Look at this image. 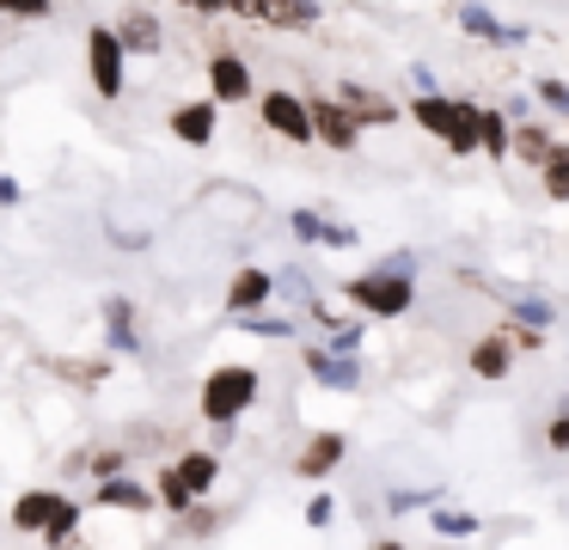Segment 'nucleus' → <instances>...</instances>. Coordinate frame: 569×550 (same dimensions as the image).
<instances>
[{
	"mask_svg": "<svg viewBox=\"0 0 569 550\" xmlns=\"http://www.w3.org/2000/svg\"><path fill=\"white\" fill-rule=\"evenodd\" d=\"M258 391H263V373H258V367H246V361H221V367H209V379H202L197 410H202V422H209V428L233 434V422L251 410V403H258Z\"/></svg>",
	"mask_w": 569,
	"mask_h": 550,
	"instance_id": "nucleus-1",
	"label": "nucleus"
},
{
	"mask_svg": "<svg viewBox=\"0 0 569 550\" xmlns=\"http://www.w3.org/2000/svg\"><path fill=\"white\" fill-rule=\"evenodd\" d=\"M343 300L356 306L361 318H405L410 306H417V281L392 276V269H368V276L343 281Z\"/></svg>",
	"mask_w": 569,
	"mask_h": 550,
	"instance_id": "nucleus-2",
	"label": "nucleus"
},
{
	"mask_svg": "<svg viewBox=\"0 0 569 550\" xmlns=\"http://www.w3.org/2000/svg\"><path fill=\"white\" fill-rule=\"evenodd\" d=\"M87 80H92V92L111 104V98H123V86H129V49H123V37H117V24H92L87 31Z\"/></svg>",
	"mask_w": 569,
	"mask_h": 550,
	"instance_id": "nucleus-3",
	"label": "nucleus"
},
{
	"mask_svg": "<svg viewBox=\"0 0 569 550\" xmlns=\"http://www.w3.org/2000/svg\"><path fill=\"white\" fill-rule=\"evenodd\" d=\"M258 122L276 134V141H288V147H312V141H319V134H312V104H307V92H288V86L258 92Z\"/></svg>",
	"mask_w": 569,
	"mask_h": 550,
	"instance_id": "nucleus-4",
	"label": "nucleus"
},
{
	"mask_svg": "<svg viewBox=\"0 0 569 550\" xmlns=\"http://www.w3.org/2000/svg\"><path fill=\"white\" fill-rule=\"evenodd\" d=\"M209 98L214 104H251L258 98V73H251V61L239 56V49H214L209 56Z\"/></svg>",
	"mask_w": 569,
	"mask_h": 550,
	"instance_id": "nucleus-5",
	"label": "nucleus"
},
{
	"mask_svg": "<svg viewBox=\"0 0 569 550\" xmlns=\"http://www.w3.org/2000/svg\"><path fill=\"white\" fill-rule=\"evenodd\" d=\"M307 104H312V134H319V147H331V153H356L368 129H361L331 92H307Z\"/></svg>",
	"mask_w": 569,
	"mask_h": 550,
	"instance_id": "nucleus-6",
	"label": "nucleus"
},
{
	"mask_svg": "<svg viewBox=\"0 0 569 550\" xmlns=\"http://www.w3.org/2000/svg\"><path fill=\"white\" fill-rule=\"evenodd\" d=\"M331 98L361 122V129H392V122L405 117V110H398V98H386L380 86H368V80H343V86H331Z\"/></svg>",
	"mask_w": 569,
	"mask_h": 550,
	"instance_id": "nucleus-7",
	"label": "nucleus"
},
{
	"mask_svg": "<svg viewBox=\"0 0 569 550\" xmlns=\"http://www.w3.org/2000/svg\"><path fill=\"white\" fill-rule=\"evenodd\" d=\"M343 459H349V434H337V428H319V434H307V447H300L295 477H300V483H325V477H331Z\"/></svg>",
	"mask_w": 569,
	"mask_h": 550,
	"instance_id": "nucleus-8",
	"label": "nucleus"
},
{
	"mask_svg": "<svg viewBox=\"0 0 569 550\" xmlns=\"http://www.w3.org/2000/svg\"><path fill=\"white\" fill-rule=\"evenodd\" d=\"M466 367H471V379H483V386H502V379L515 373V342H508V330L502 324L483 330V337L466 349Z\"/></svg>",
	"mask_w": 569,
	"mask_h": 550,
	"instance_id": "nucleus-9",
	"label": "nucleus"
},
{
	"mask_svg": "<svg viewBox=\"0 0 569 550\" xmlns=\"http://www.w3.org/2000/svg\"><path fill=\"white\" fill-rule=\"evenodd\" d=\"M166 129L184 147H209L214 134H221V104H214V98H184V104L166 117Z\"/></svg>",
	"mask_w": 569,
	"mask_h": 550,
	"instance_id": "nucleus-10",
	"label": "nucleus"
},
{
	"mask_svg": "<svg viewBox=\"0 0 569 550\" xmlns=\"http://www.w3.org/2000/svg\"><path fill=\"white\" fill-rule=\"evenodd\" d=\"M270 300H276V269H258V263L233 269V281H227V312H233V318H258Z\"/></svg>",
	"mask_w": 569,
	"mask_h": 550,
	"instance_id": "nucleus-11",
	"label": "nucleus"
},
{
	"mask_svg": "<svg viewBox=\"0 0 569 550\" xmlns=\"http://www.w3.org/2000/svg\"><path fill=\"white\" fill-rule=\"evenodd\" d=\"M117 37H123L129 56H160L166 49V24L153 7H123L117 12Z\"/></svg>",
	"mask_w": 569,
	"mask_h": 550,
	"instance_id": "nucleus-12",
	"label": "nucleus"
},
{
	"mask_svg": "<svg viewBox=\"0 0 569 550\" xmlns=\"http://www.w3.org/2000/svg\"><path fill=\"white\" fill-rule=\"evenodd\" d=\"M62 508H68V496H62V489H50V483H43V489H26V496L13 501V532L43 538V532L56 526V513H62Z\"/></svg>",
	"mask_w": 569,
	"mask_h": 550,
	"instance_id": "nucleus-13",
	"label": "nucleus"
},
{
	"mask_svg": "<svg viewBox=\"0 0 569 550\" xmlns=\"http://www.w3.org/2000/svg\"><path fill=\"white\" fill-rule=\"evenodd\" d=\"M300 361H307V373L319 379L325 391H356L361 386V361H343V354H331L325 342H307V349H300Z\"/></svg>",
	"mask_w": 569,
	"mask_h": 550,
	"instance_id": "nucleus-14",
	"label": "nucleus"
},
{
	"mask_svg": "<svg viewBox=\"0 0 569 550\" xmlns=\"http://www.w3.org/2000/svg\"><path fill=\"white\" fill-rule=\"evenodd\" d=\"M172 471H178V483H184L197 501H209L214 483H221V452H214V447H190V452H178V459H172Z\"/></svg>",
	"mask_w": 569,
	"mask_h": 550,
	"instance_id": "nucleus-15",
	"label": "nucleus"
},
{
	"mask_svg": "<svg viewBox=\"0 0 569 550\" xmlns=\"http://www.w3.org/2000/svg\"><path fill=\"white\" fill-rule=\"evenodd\" d=\"M410 122H417L422 134H435V141L447 147V134H453V122H459V92H429V98H410Z\"/></svg>",
	"mask_w": 569,
	"mask_h": 550,
	"instance_id": "nucleus-16",
	"label": "nucleus"
},
{
	"mask_svg": "<svg viewBox=\"0 0 569 550\" xmlns=\"http://www.w3.org/2000/svg\"><path fill=\"white\" fill-rule=\"evenodd\" d=\"M496 300L508 306V312H515V324H532V330H551V318H557V306L545 300V293H527L520 288V281H496Z\"/></svg>",
	"mask_w": 569,
	"mask_h": 550,
	"instance_id": "nucleus-17",
	"label": "nucleus"
},
{
	"mask_svg": "<svg viewBox=\"0 0 569 550\" xmlns=\"http://www.w3.org/2000/svg\"><path fill=\"white\" fill-rule=\"evenodd\" d=\"M453 24L459 31H471V37H483V43H496V49H520V24H502V12H490V7H453Z\"/></svg>",
	"mask_w": 569,
	"mask_h": 550,
	"instance_id": "nucleus-18",
	"label": "nucleus"
},
{
	"mask_svg": "<svg viewBox=\"0 0 569 550\" xmlns=\"http://www.w3.org/2000/svg\"><path fill=\"white\" fill-rule=\"evenodd\" d=\"M92 508L148 513V508H160V496H153V483H136V477H117V483H99V489H92Z\"/></svg>",
	"mask_w": 569,
	"mask_h": 550,
	"instance_id": "nucleus-19",
	"label": "nucleus"
},
{
	"mask_svg": "<svg viewBox=\"0 0 569 550\" xmlns=\"http://www.w3.org/2000/svg\"><path fill=\"white\" fill-rule=\"evenodd\" d=\"M557 153V129L551 122H515V159L532 171H545V159Z\"/></svg>",
	"mask_w": 569,
	"mask_h": 550,
	"instance_id": "nucleus-20",
	"label": "nucleus"
},
{
	"mask_svg": "<svg viewBox=\"0 0 569 550\" xmlns=\"http://www.w3.org/2000/svg\"><path fill=\"white\" fill-rule=\"evenodd\" d=\"M478 153L483 159H515V117H502L496 104H483V134H478Z\"/></svg>",
	"mask_w": 569,
	"mask_h": 550,
	"instance_id": "nucleus-21",
	"label": "nucleus"
},
{
	"mask_svg": "<svg viewBox=\"0 0 569 550\" xmlns=\"http://www.w3.org/2000/svg\"><path fill=\"white\" fill-rule=\"evenodd\" d=\"M104 337H111L117 354H136V349H141V337H136V306H129L123 293H111V300H104Z\"/></svg>",
	"mask_w": 569,
	"mask_h": 550,
	"instance_id": "nucleus-22",
	"label": "nucleus"
},
{
	"mask_svg": "<svg viewBox=\"0 0 569 550\" xmlns=\"http://www.w3.org/2000/svg\"><path fill=\"white\" fill-rule=\"evenodd\" d=\"M478 134H483V104L478 98H459V122H453V134H447V153L471 159L478 153Z\"/></svg>",
	"mask_w": 569,
	"mask_h": 550,
	"instance_id": "nucleus-23",
	"label": "nucleus"
},
{
	"mask_svg": "<svg viewBox=\"0 0 569 550\" xmlns=\"http://www.w3.org/2000/svg\"><path fill=\"white\" fill-rule=\"evenodd\" d=\"M429 526H435V538H441V544H447V550H453V544H459V538H471V532H483V520H478V513H471V508H447V501H441V508H435V513H429Z\"/></svg>",
	"mask_w": 569,
	"mask_h": 550,
	"instance_id": "nucleus-24",
	"label": "nucleus"
},
{
	"mask_svg": "<svg viewBox=\"0 0 569 550\" xmlns=\"http://www.w3.org/2000/svg\"><path fill=\"white\" fill-rule=\"evenodd\" d=\"M153 496H160V508H166V513H178V520H184V513H190V508H202V501H197V496H190V489H184V483H178V471H172V464H166V471H160V477H153Z\"/></svg>",
	"mask_w": 569,
	"mask_h": 550,
	"instance_id": "nucleus-25",
	"label": "nucleus"
},
{
	"mask_svg": "<svg viewBox=\"0 0 569 550\" xmlns=\"http://www.w3.org/2000/svg\"><path fill=\"white\" fill-rule=\"evenodd\" d=\"M539 190L551 196V202H569V141H557V153L545 159V171H539Z\"/></svg>",
	"mask_w": 569,
	"mask_h": 550,
	"instance_id": "nucleus-26",
	"label": "nucleus"
},
{
	"mask_svg": "<svg viewBox=\"0 0 569 550\" xmlns=\"http://www.w3.org/2000/svg\"><path fill=\"white\" fill-rule=\"evenodd\" d=\"M87 471H92V483H117V477H129V452L99 447V452H87Z\"/></svg>",
	"mask_w": 569,
	"mask_h": 550,
	"instance_id": "nucleus-27",
	"label": "nucleus"
},
{
	"mask_svg": "<svg viewBox=\"0 0 569 550\" xmlns=\"http://www.w3.org/2000/svg\"><path fill=\"white\" fill-rule=\"evenodd\" d=\"M80 520H87V508H80V501L68 496V508L56 513V526L43 532V544H50V550H68V544H74V532H80Z\"/></svg>",
	"mask_w": 569,
	"mask_h": 550,
	"instance_id": "nucleus-28",
	"label": "nucleus"
},
{
	"mask_svg": "<svg viewBox=\"0 0 569 550\" xmlns=\"http://www.w3.org/2000/svg\"><path fill=\"white\" fill-rule=\"evenodd\" d=\"M410 508H441V483H429V489H386V513H410Z\"/></svg>",
	"mask_w": 569,
	"mask_h": 550,
	"instance_id": "nucleus-29",
	"label": "nucleus"
},
{
	"mask_svg": "<svg viewBox=\"0 0 569 550\" xmlns=\"http://www.w3.org/2000/svg\"><path fill=\"white\" fill-rule=\"evenodd\" d=\"M288 232L307 239V244H325V239H331V220H325L319 208H295V214H288Z\"/></svg>",
	"mask_w": 569,
	"mask_h": 550,
	"instance_id": "nucleus-30",
	"label": "nucleus"
},
{
	"mask_svg": "<svg viewBox=\"0 0 569 550\" xmlns=\"http://www.w3.org/2000/svg\"><path fill=\"white\" fill-rule=\"evenodd\" d=\"M532 98H539L545 110H557V117H569V80H557V73H545V80L532 86Z\"/></svg>",
	"mask_w": 569,
	"mask_h": 550,
	"instance_id": "nucleus-31",
	"label": "nucleus"
},
{
	"mask_svg": "<svg viewBox=\"0 0 569 550\" xmlns=\"http://www.w3.org/2000/svg\"><path fill=\"white\" fill-rule=\"evenodd\" d=\"M178 526H184V538H209L214 526H221V508H209V501H202V508H190Z\"/></svg>",
	"mask_w": 569,
	"mask_h": 550,
	"instance_id": "nucleus-32",
	"label": "nucleus"
},
{
	"mask_svg": "<svg viewBox=\"0 0 569 550\" xmlns=\"http://www.w3.org/2000/svg\"><path fill=\"white\" fill-rule=\"evenodd\" d=\"M502 330H508V342H515V354H539V349H545V330H532V324L502 318Z\"/></svg>",
	"mask_w": 569,
	"mask_h": 550,
	"instance_id": "nucleus-33",
	"label": "nucleus"
},
{
	"mask_svg": "<svg viewBox=\"0 0 569 550\" xmlns=\"http://www.w3.org/2000/svg\"><path fill=\"white\" fill-rule=\"evenodd\" d=\"M251 337H295V318H276V312H258V318H239Z\"/></svg>",
	"mask_w": 569,
	"mask_h": 550,
	"instance_id": "nucleus-34",
	"label": "nucleus"
},
{
	"mask_svg": "<svg viewBox=\"0 0 569 550\" xmlns=\"http://www.w3.org/2000/svg\"><path fill=\"white\" fill-rule=\"evenodd\" d=\"M56 373H68V379H87V386H99V379L111 373V361H56Z\"/></svg>",
	"mask_w": 569,
	"mask_h": 550,
	"instance_id": "nucleus-35",
	"label": "nucleus"
},
{
	"mask_svg": "<svg viewBox=\"0 0 569 550\" xmlns=\"http://www.w3.org/2000/svg\"><path fill=\"white\" fill-rule=\"evenodd\" d=\"M545 447H551V452H569V410H557L551 422H545Z\"/></svg>",
	"mask_w": 569,
	"mask_h": 550,
	"instance_id": "nucleus-36",
	"label": "nucleus"
},
{
	"mask_svg": "<svg viewBox=\"0 0 569 550\" xmlns=\"http://www.w3.org/2000/svg\"><path fill=\"white\" fill-rule=\"evenodd\" d=\"M331 513H337L331 496H312V501H307V526H312V532H319V526H331Z\"/></svg>",
	"mask_w": 569,
	"mask_h": 550,
	"instance_id": "nucleus-37",
	"label": "nucleus"
},
{
	"mask_svg": "<svg viewBox=\"0 0 569 550\" xmlns=\"http://www.w3.org/2000/svg\"><path fill=\"white\" fill-rule=\"evenodd\" d=\"M325 244H331V251H349V244H361V232L349 227V220H331V239Z\"/></svg>",
	"mask_w": 569,
	"mask_h": 550,
	"instance_id": "nucleus-38",
	"label": "nucleus"
},
{
	"mask_svg": "<svg viewBox=\"0 0 569 550\" xmlns=\"http://www.w3.org/2000/svg\"><path fill=\"white\" fill-rule=\"evenodd\" d=\"M19 196H26V190H19V183L7 178V171H0V208H19Z\"/></svg>",
	"mask_w": 569,
	"mask_h": 550,
	"instance_id": "nucleus-39",
	"label": "nucleus"
},
{
	"mask_svg": "<svg viewBox=\"0 0 569 550\" xmlns=\"http://www.w3.org/2000/svg\"><path fill=\"white\" fill-rule=\"evenodd\" d=\"M368 550H410V544H405V538H373Z\"/></svg>",
	"mask_w": 569,
	"mask_h": 550,
	"instance_id": "nucleus-40",
	"label": "nucleus"
},
{
	"mask_svg": "<svg viewBox=\"0 0 569 550\" xmlns=\"http://www.w3.org/2000/svg\"><path fill=\"white\" fill-rule=\"evenodd\" d=\"M435 550H447V544H435Z\"/></svg>",
	"mask_w": 569,
	"mask_h": 550,
	"instance_id": "nucleus-41",
	"label": "nucleus"
}]
</instances>
